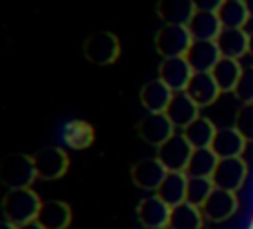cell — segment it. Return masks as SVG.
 <instances>
[{"instance_id": "6da1fadb", "label": "cell", "mask_w": 253, "mask_h": 229, "mask_svg": "<svg viewBox=\"0 0 253 229\" xmlns=\"http://www.w3.org/2000/svg\"><path fill=\"white\" fill-rule=\"evenodd\" d=\"M42 203L43 201H40L38 193L32 188L8 190V193L2 199V213H4V219L22 227V225L38 219Z\"/></svg>"}, {"instance_id": "7a4b0ae2", "label": "cell", "mask_w": 253, "mask_h": 229, "mask_svg": "<svg viewBox=\"0 0 253 229\" xmlns=\"http://www.w3.org/2000/svg\"><path fill=\"white\" fill-rule=\"evenodd\" d=\"M38 178L34 156L28 154H8L0 160V184L8 190H20L30 188L34 180Z\"/></svg>"}, {"instance_id": "3957f363", "label": "cell", "mask_w": 253, "mask_h": 229, "mask_svg": "<svg viewBox=\"0 0 253 229\" xmlns=\"http://www.w3.org/2000/svg\"><path fill=\"white\" fill-rule=\"evenodd\" d=\"M194 38L188 30V26L182 24H164L154 38L156 51L162 57H182L190 49Z\"/></svg>"}, {"instance_id": "277c9868", "label": "cell", "mask_w": 253, "mask_h": 229, "mask_svg": "<svg viewBox=\"0 0 253 229\" xmlns=\"http://www.w3.org/2000/svg\"><path fill=\"white\" fill-rule=\"evenodd\" d=\"M83 55L95 65H111L121 55L119 38L111 32H95L83 41Z\"/></svg>"}, {"instance_id": "5b68a950", "label": "cell", "mask_w": 253, "mask_h": 229, "mask_svg": "<svg viewBox=\"0 0 253 229\" xmlns=\"http://www.w3.org/2000/svg\"><path fill=\"white\" fill-rule=\"evenodd\" d=\"M194 148L192 144L186 140V136L180 132H174L164 144L158 146L156 158L162 162V166L168 172H186V166L190 162Z\"/></svg>"}, {"instance_id": "8992f818", "label": "cell", "mask_w": 253, "mask_h": 229, "mask_svg": "<svg viewBox=\"0 0 253 229\" xmlns=\"http://www.w3.org/2000/svg\"><path fill=\"white\" fill-rule=\"evenodd\" d=\"M247 178V164L245 160L239 158H221L213 170L211 182L215 188L225 190V191H237Z\"/></svg>"}, {"instance_id": "52a82bcc", "label": "cell", "mask_w": 253, "mask_h": 229, "mask_svg": "<svg viewBox=\"0 0 253 229\" xmlns=\"http://www.w3.org/2000/svg\"><path fill=\"white\" fill-rule=\"evenodd\" d=\"M34 166L38 172V178L42 180H57L61 178L69 168V156L63 148L47 146L34 154Z\"/></svg>"}, {"instance_id": "ba28073f", "label": "cell", "mask_w": 253, "mask_h": 229, "mask_svg": "<svg viewBox=\"0 0 253 229\" xmlns=\"http://www.w3.org/2000/svg\"><path fill=\"white\" fill-rule=\"evenodd\" d=\"M138 136L150 144V146H160L164 144L176 130V126L170 122V118L166 116V113H148L146 116H142V120L136 126Z\"/></svg>"}, {"instance_id": "9c48e42d", "label": "cell", "mask_w": 253, "mask_h": 229, "mask_svg": "<svg viewBox=\"0 0 253 229\" xmlns=\"http://www.w3.org/2000/svg\"><path fill=\"white\" fill-rule=\"evenodd\" d=\"M194 75V69L190 67L188 59L182 57H164L158 67V79L166 83L174 93L186 91L190 79Z\"/></svg>"}, {"instance_id": "30bf717a", "label": "cell", "mask_w": 253, "mask_h": 229, "mask_svg": "<svg viewBox=\"0 0 253 229\" xmlns=\"http://www.w3.org/2000/svg\"><path fill=\"white\" fill-rule=\"evenodd\" d=\"M237 195L233 191H225L219 188H213V191L210 193V197L206 199V203L200 207L204 217L211 223H221L227 221L235 211H237Z\"/></svg>"}, {"instance_id": "8fae6325", "label": "cell", "mask_w": 253, "mask_h": 229, "mask_svg": "<svg viewBox=\"0 0 253 229\" xmlns=\"http://www.w3.org/2000/svg\"><path fill=\"white\" fill-rule=\"evenodd\" d=\"M194 69V73H211L215 63L221 59L215 39H194L184 55Z\"/></svg>"}, {"instance_id": "7c38bea8", "label": "cell", "mask_w": 253, "mask_h": 229, "mask_svg": "<svg viewBox=\"0 0 253 229\" xmlns=\"http://www.w3.org/2000/svg\"><path fill=\"white\" fill-rule=\"evenodd\" d=\"M166 174L168 170L162 166L158 158H142L134 162L130 168V180L134 182V186H138L140 190H148V191H156L162 180L166 178Z\"/></svg>"}, {"instance_id": "4fadbf2b", "label": "cell", "mask_w": 253, "mask_h": 229, "mask_svg": "<svg viewBox=\"0 0 253 229\" xmlns=\"http://www.w3.org/2000/svg\"><path fill=\"white\" fill-rule=\"evenodd\" d=\"M186 93L190 95V99L200 107H210L217 101V97L221 95L215 79L211 73H194L188 87H186Z\"/></svg>"}, {"instance_id": "5bb4252c", "label": "cell", "mask_w": 253, "mask_h": 229, "mask_svg": "<svg viewBox=\"0 0 253 229\" xmlns=\"http://www.w3.org/2000/svg\"><path fill=\"white\" fill-rule=\"evenodd\" d=\"M164 113L176 128L184 130L192 120H196L200 116V107L190 99V95L186 91H178L172 95V101Z\"/></svg>"}, {"instance_id": "9a60e30c", "label": "cell", "mask_w": 253, "mask_h": 229, "mask_svg": "<svg viewBox=\"0 0 253 229\" xmlns=\"http://www.w3.org/2000/svg\"><path fill=\"white\" fill-rule=\"evenodd\" d=\"M170 209L172 207L154 193L144 197L136 205V217L142 223V227H168Z\"/></svg>"}, {"instance_id": "2e32d148", "label": "cell", "mask_w": 253, "mask_h": 229, "mask_svg": "<svg viewBox=\"0 0 253 229\" xmlns=\"http://www.w3.org/2000/svg\"><path fill=\"white\" fill-rule=\"evenodd\" d=\"M245 144L247 140L239 134L235 126H223V128H217L210 148L221 160V158H239L245 150Z\"/></svg>"}, {"instance_id": "e0dca14e", "label": "cell", "mask_w": 253, "mask_h": 229, "mask_svg": "<svg viewBox=\"0 0 253 229\" xmlns=\"http://www.w3.org/2000/svg\"><path fill=\"white\" fill-rule=\"evenodd\" d=\"M221 57L239 59L249 53V34L243 28H223L215 38Z\"/></svg>"}, {"instance_id": "ac0fdd59", "label": "cell", "mask_w": 253, "mask_h": 229, "mask_svg": "<svg viewBox=\"0 0 253 229\" xmlns=\"http://www.w3.org/2000/svg\"><path fill=\"white\" fill-rule=\"evenodd\" d=\"M71 207L61 199H47L42 203L38 223L45 229H67L71 223Z\"/></svg>"}, {"instance_id": "d6986e66", "label": "cell", "mask_w": 253, "mask_h": 229, "mask_svg": "<svg viewBox=\"0 0 253 229\" xmlns=\"http://www.w3.org/2000/svg\"><path fill=\"white\" fill-rule=\"evenodd\" d=\"M172 95L174 91L166 83H162L160 79H152L140 89V103L148 113H164L172 101Z\"/></svg>"}, {"instance_id": "ffe728a7", "label": "cell", "mask_w": 253, "mask_h": 229, "mask_svg": "<svg viewBox=\"0 0 253 229\" xmlns=\"http://www.w3.org/2000/svg\"><path fill=\"white\" fill-rule=\"evenodd\" d=\"M186 190H188V176L184 172H168L160 188L156 190V195L162 201H166L170 207H174L186 201Z\"/></svg>"}, {"instance_id": "44dd1931", "label": "cell", "mask_w": 253, "mask_h": 229, "mask_svg": "<svg viewBox=\"0 0 253 229\" xmlns=\"http://www.w3.org/2000/svg\"><path fill=\"white\" fill-rule=\"evenodd\" d=\"M194 39H215L223 30L217 12H194L190 22L186 24Z\"/></svg>"}, {"instance_id": "7402d4cb", "label": "cell", "mask_w": 253, "mask_h": 229, "mask_svg": "<svg viewBox=\"0 0 253 229\" xmlns=\"http://www.w3.org/2000/svg\"><path fill=\"white\" fill-rule=\"evenodd\" d=\"M156 12L164 24H182L186 26L194 16L196 8L192 0H158Z\"/></svg>"}, {"instance_id": "603a6c76", "label": "cell", "mask_w": 253, "mask_h": 229, "mask_svg": "<svg viewBox=\"0 0 253 229\" xmlns=\"http://www.w3.org/2000/svg\"><path fill=\"white\" fill-rule=\"evenodd\" d=\"M204 213L198 205H192L188 201L174 205L170 209L168 229H202L204 227Z\"/></svg>"}, {"instance_id": "cb8c5ba5", "label": "cell", "mask_w": 253, "mask_h": 229, "mask_svg": "<svg viewBox=\"0 0 253 229\" xmlns=\"http://www.w3.org/2000/svg\"><path fill=\"white\" fill-rule=\"evenodd\" d=\"M215 132H217V126L213 124V120H210L208 116H202V114L182 130V134L192 144V148H210Z\"/></svg>"}, {"instance_id": "d4e9b609", "label": "cell", "mask_w": 253, "mask_h": 229, "mask_svg": "<svg viewBox=\"0 0 253 229\" xmlns=\"http://www.w3.org/2000/svg\"><path fill=\"white\" fill-rule=\"evenodd\" d=\"M241 71H243V65L239 63V59L221 57L215 63V67L211 69V75H213V79H215V83H217L221 93H233Z\"/></svg>"}, {"instance_id": "484cf974", "label": "cell", "mask_w": 253, "mask_h": 229, "mask_svg": "<svg viewBox=\"0 0 253 229\" xmlns=\"http://www.w3.org/2000/svg\"><path fill=\"white\" fill-rule=\"evenodd\" d=\"M217 162L219 158L211 148H194L184 174L188 178H211Z\"/></svg>"}, {"instance_id": "4316f807", "label": "cell", "mask_w": 253, "mask_h": 229, "mask_svg": "<svg viewBox=\"0 0 253 229\" xmlns=\"http://www.w3.org/2000/svg\"><path fill=\"white\" fill-rule=\"evenodd\" d=\"M63 140L69 148L73 150H85L93 144L95 140V130L89 122L85 120H69L65 126H63Z\"/></svg>"}, {"instance_id": "83f0119b", "label": "cell", "mask_w": 253, "mask_h": 229, "mask_svg": "<svg viewBox=\"0 0 253 229\" xmlns=\"http://www.w3.org/2000/svg\"><path fill=\"white\" fill-rule=\"evenodd\" d=\"M217 16L223 28H245V24L251 20L243 0H225L219 6Z\"/></svg>"}, {"instance_id": "f1b7e54d", "label": "cell", "mask_w": 253, "mask_h": 229, "mask_svg": "<svg viewBox=\"0 0 253 229\" xmlns=\"http://www.w3.org/2000/svg\"><path fill=\"white\" fill-rule=\"evenodd\" d=\"M213 182L211 178H188V190H186V201L192 205L202 207L210 193L213 191Z\"/></svg>"}, {"instance_id": "f546056e", "label": "cell", "mask_w": 253, "mask_h": 229, "mask_svg": "<svg viewBox=\"0 0 253 229\" xmlns=\"http://www.w3.org/2000/svg\"><path fill=\"white\" fill-rule=\"evenodd\" d=\"M233 126L239 130V134L247 142H253V103H243L239 107Z\"/></svg>"}, {"instance_id": "4dcf8cb0", "label": "cell", "mask_w": 253, "mask_h": 229, "mask_svg": "<svg viewBox=\"0 0 253 229\" xmlns=\"http://www.w3.org/2000/svg\"><path fill=\"white\" fill-rule=\"evenodd\" d=\"M233 95L241 105L243 103H253V65L243 67V71L239 75V81L233 89Z\"/></svg>"}, {"instance_id": "1f68e13d", "label": "cell", "mask_w": 253, "mask_h": 229, "mask_svg": "<svg viewBox=\"0 0 253 229\" xmlns=\"http://www.w3.org/2000/svg\"><path fill=\"white\" fill-rule=\"evenodd\" d=\"M198 12H217L225 0H192Z\"/></svg>"}, {"instance_id": "d6a6232c", "label": "cell", "mask_w": 253, "mask_h": 229, "mask_svg": "<svg viewBox=\"0 0 253 229\" xmlns=\"http://www.w3.org/2000/svg\"><path fill=\"white\" fill-rule=\"evenodd\" d=\"M0 229H20V227L14 225V223L8 221V219H2V221H0Z\"/></svg>"}, {"instance_id": "836d02e7", "label": "cell", "mask_w": 253, "mask_h": 229, "mask_svg": "<svg viewBox=\"0 0 253 229\" xmlns=\"http://www.w3.org/2000/svg\"><path fill=\"white\" fill-rule=\"evenodd\" d=\"M20 229H45V227H42L38 221H30V223H26V225H22Z\"/></svg>"}, {"instance_id": "e575fe53", "label": "cell", "mask_w": 253, "mask_h": 229, "mask_svg": "<svg viewBox=\"0 0 253 229\" xmlns=\"http://www.w3.org/2000/svg\"><path fill=\"white\" fill-rule=\"evenodd\" d=\"M245 2V6H247V12H249V16L253 18V0H243Z\"/></svg>"}, {"instance_id": "d590c367", "label": "cell", "mask_w": 253, "mask_h": 229, "mask_svg": "<svg viewBox=\"0 0 253 229\" xmlns=\"http://www.w3.org/2000/svg\"><path fill=\"white\" fill-rule=\"evenodd\" d=\"M249 55H253V32L249 34Z\"/></svg>"}, {"instance_id": "8d00e7d4", "label": "cell", "mask_w": 253, "mask_h": 229, "mask_svg": "<svg viewBox=\"0 0 253 229\" xmlns=\"http://www.w3.org/2000/svg\"><path fill=\"white\" fill-rule=\"evenodd\" d=\"M142 229H168V227H142Z\"/></svg>"}]
</instances>
